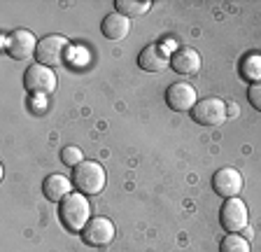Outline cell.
<instances>
[{"label":"cell","mask_w":261,"mask_h":252,"mask_svg":"<svg viewBox=\"0 0 261 252\" xmlns=\"http://www.w3.org/2000/svg\"><path fill=\"white\" fill-rule=\"evenodd\" d=\"M240 77L252 84L261 82V56L259 54L245 56L243 63H240Z\"/></svg>","instance_id":"9a60e30c"},{"label":"cell","mask_w":261,"mask_h":252,"mask_svg":"<svg viewBox=\"0 0 261 252\" xmlns=\"http://www.w3.org/2000/svg\"><path fill=\"white\" fill-rule=\"evenodd\" d=\"M166 103L175 112H191L196 100V89L189 82H173L166 89Z\"/></svg>","instance_id":"30bf717a"},{"label":"cell","mask_w":261,"mask_h":252,"mask_svg":"<svg viewBox=\"0 0 261 252\" xmlns=\"http://www.w3.org/2000/svg\"><path fill=\"white\" fill-rule=\"evenodd\" d=\"M238 115V105H228V110H226V119L228 117H236Z\"/></svg>","instance_id":"ffe728a7"},{"label":"cell","mask_w":261,"mask_h":252,"mask_svg":"<svg viewBox=\"0 0 261 252\" xmlns=\"http://www.w3.org/2000/svg\"><path fill=\"white\" fill-rule=\"evenodd\" d=\"M191 119L201 126H219L226 121V103L222 98H203L194 105Z\"/></svg>","instance_id":"5b68a950"},{"label":"cell","mask_w":261,"mask_h":252,"mask_svg":"<svg viewBox=\"0 0 261 252\" xmlns=\"http://www.w3.org/2000/svg\"><path fill=\"white\" fill-rule=\"evenodd\" d=\"M105 182H108V175H105V168L98 164V161L84 159L72 170V185H75L77 192L84 194V196H96V194H100L105 189Z\"/></svg>","instance_id":"7a4b0ae2"},{"label":"cell","mask_w":261,"mask_h":252,"mask_svg":"<svg viewBox=\"0 0 261 252\" xmlns=\"http://www.w3.org/2000/svg\"><path fill=\"white\" fill-rule=\"evenodd\" d=\"M61 161H63L65 166H80L82 161H84V154H82V149L77 147V145H68V147L61 149Z\"/></svg>","instance_id":"ac0fdd59"},{"label":"cell","mask_w":261,"mask_h":252,"mask_svg":"<svg viewBox=\"0 0 261 252\" xmlns=\"http://www.w3.org/2000/svg\"><path fill=\"white\" fill-rule=\"evenodd\" d=\"M212 189L217 196H224L226 198H233L243 192V175H240L236 168L226 166V168H219L215 175H212Z\"/></svg>","instance_id":"9c48e42d"},{"label":"cell","mask_w":261,"mask_h":252,"mask_svg":"<svg viewBox=\"0 0 261 252\" xmlns=\"http://www.w3.org/2000/svg\"><path fill=\"white\" fill-rule=\"evenodd\" d=\"M100 31H103V35L108 40L119 42V40H124L126 35H128L130 26H128V19H126L124 14H119V12H110L108 17L103 19V23H100Z\"/></svg>","instance_id":"5bb4252c"},{"label":"cell","mask_w":261,"mask_h":252,"mask_svg":"<svg viewBox=\"0 0 261 252\" xmlns=\"http://www.w3.org/2000/svg\"><path fill=\"white\" fill-rule=\"evenodd\" d=\"M170 68L179 75H196L201 70V54L194 47H177V52L170 56Z\"/></svg>","instance_id":"7c38bea8"},{"label":"cell","mask_w":261,"mask_h":252,"mask_svg":"<svg viewBox=\"0 0 261 252\" xmlns=\"http://www.w3.org/2000/svg\"><path fill=\"white\" fill-rule=\"evenodd\" d=\"M23 87L33 93V96H44L56 89V75L51 68L47 66H31L23 75Z\"/></svg>","instance_id":"52a82bcc"},{"label":"cell","mask_w":261,"mask_h":252,"mask_svg":"<svg viewBox=\"0 0 261 252\" xmlns=\"http://www.w3.org/2000/svg\"><path fill=\"white\" fill-rule=\"evenodd\" d=\"M70 42L63 38V35H47L38 42V52H35V59H38L40 66H61L68 61L70 54Z\"/></svg>","instance_id":"3957f363"},{"label":"cell","mask_w":261,"mask_h":252,"mask_svg":"<svg viewBox=\"0 0 261 252\" xmlns=\"http://www.w3.org/2000/svg\"><path fill=\"white\" fill-rule=\"evenodd\" d=\"M149 7H152L149 0H117V3H114V10L119 12V14H124L126 19L140 17V14H145Z\"/></svg>","instance_id":"2e32d148"},{"label":"cell","mask_w":261,"mask_h":252,"mask_svg":"<svg viewBox=\"0 0 261 252\" xmlns=\"http://www.w3.org/2000/svg\"><path fill=\"white\" fill-rule=\"evenodd\" d=\"M5 52L14 61H26L28 56L38 52V40H35V35L31 31L19 28V31H14V33H10L5 38Z\"/></svg>","instance_id":"ba28073f"},{"label":"cell","mask_w":261,"mask_h":252,"mask_svg":"<svg viewBox=\"0 0 261 252\" xmlns=\"http://www.w3.org/2000/svg\"><path fill=\"white\" fill-rule=\"evenodd\" d=\"M82 241L91 247H105L114 241V222L108 217H91L82 231Z\"/></svg>","instance_id":"8992f818"},{"label":"cell","mask_w":261,"mask_h":252,"mask_svg":"<svg viewBox=\"0 0 261 252\" xmlns=\"http://www.w3.org/2000/svg\"><path fill=\"white\" fill-rule=\"evenodd\" d=\"M219 252H250V241L238 234H228L219 243Z\"/></svg>","instance_id":"e0dca14e"},{"label":"cell","mask_w":261,"mask_h":252,"mask_svg":"<svg viewBox=\"0 0 261 252\" xmlns=\"http://www.w3.org/2000/svg\"><path fill=\"white\" fill-rule=\"evenodd\" d=\"M247 206L243 203V198L233 196V198H226L219 208V224L228 231V234H238V231H245L247 226Z\"/></svg>","instance_id":"277c9868"},{"label":"cell","mask_w":261,"mask_h":252,"mask_svg":"<svg viewBox=\"0 0 261 252\" xmlns=\"http://www.w3.org/2000/svg\"><path fill=\"white\" fill-rule=\"evenodd\" d=\"M70 189H72V180H68V178L61 175V173H51V175H47L42 182L44 196L54 203L63 201V198L70 194Z\"/></svg>","instance_id":"4fadbf2b"},{"label":"cell","mask_w":261,"mask_h":252,"mask_svg":"<svg viewBox=\"0 0 261 252\" xmlns=\"http://www.w3.org/2000/svg\"><path fill=\"white\" fill-rule=\"evenodd\" d=\"M247 100H250V105L256 112H261V82L250 84V89H247Z\"/></svg>","instance_id":"d6986e66"},{"label":"cell","mask_w":261,"mask_h":252,"mask_svg":"<svg viewBox=\"0 0 261 252\" xmlns=\"http://www.w3.org/2000/svg\"><path fill=\"white\" fill-rule=\"evenodd\" d=\"M138 66L145 72H161L170 66V56L161 44H149L138 56Z\"/></svg>","instance_id":"8fae6325"},{"label":"cell","mask_w":261,"mask_h":252,"mask_svg":"<svg viewBox=\"0 0 261 252\" xmlns=\"http://www.w3.org/2000/svg\"><path fill=\"white\" fill-rule=\"evenodd\" d=\"M59 217L63 226L72 234L84 231V226L91 219V206H89L84 194H68L63 201L59 203Z\"/></svg>","instance_id":"6da1fadb"}]
</instances>
